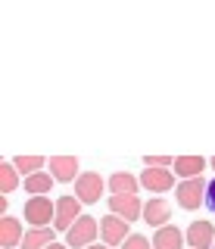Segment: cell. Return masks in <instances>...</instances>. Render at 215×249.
I'll use <instances>...</instances> for the list:
<instances>
[{"instance_id":"ffe728a7","label":"cell","mask_w":215,"mask_h":249,"mask_svg":"<svg viewBox=\"0 0 215 249\" xmlns=\"http://www.w3.org/2000/svg\"><path fill=\"white\" fill-rule=\"evenodd\" d=\"M122 249H153V240H147L143 233H131V237L122 243Z\"/></svg>"},{"instance_id":"9c48e42d","label":"cell","mask_w":215,"mask_h":249,"mask_svg":"<svg viewBox=\"0 0 215 249\" xmlns=\"http://www.w3.org/2000/svg\"><path fill=\"white\" fill-rule=\"evenodd\" d=\"M168 218H172V206H168L165 199H159V196H153L147 199V206H143V221L153 224V228H165L168 224Z\"/></svg>"},{"instance_id":"ba28073f","label":"cell","mask_w":215,"mask_h":249,"mask_svg":"<svg viewBox=\"0 0 215 249\" xmlns=\"http://www.w3.org/2000/svg\"><path fill=\"white\" fill-rule=\"evenodd\" d=\"M184 237H187L190 249H212L215 246V224H209V221H194Z\"/></svg>"},{"instance_id":"d4e9b609","label":"cell","mask_w":215,"mask_h":249,"mask_svg":"<svg viewBox=\"0 0 215 249\" xmlns=\"http://www.w3.org/2000/svg\"><path fill=\"white\" fill-rule=\"evenodd\" d=\"M212 168H215V156H212Z\"/></svg>"},{"instance_id":"6da1fadb","label":"cell","mask_w":215,"mask_h":249,"mask_svg":"<svg viewBox=\"0 0 215 249\" xmlns=\"http://www.w3.org/2000/svg\"><path fill=\"white\" fill-rule=\"evenodd\" d=\"M97 233H100V221H97V218H90V215H84V218H78V221L66 231V246L88 249V246H94Z\"/></svg>"},{"instance_id":"d6986e66","label":"cell","mask_w":215,"mask_h":249,"mask_svg":"<svg viewBox=\"0 0 215 249\" xmlns=\"http://www.w3.org/2000/svg\"><path fill=\"white\" fill-rule=\"evenodd\" d=\"M16 175H19L16 165H10V162H3V165H0V190H3V196L19 187V178Z\"/></svg>"},{"instance_id":"cb8c5ba5","label":"cell","mask_w":215,"mask_h":249,"mask_svg":"<svg viewBox=\"0 0 215 249\" xmlns=\"http://www.w3.org/2000/svg\"><path fill=\"white\" fill-rule=\"evenodd\" d=\"M47 249H69V246H63V243H53V246H47Z\"/></svg>"},{"instance_id":"5b68a950","label":"cell","mask_w":215,"mask_h":249,"mask_svg":"<svg viewBox=\"0 0 215 249\" xmlns=\"http://www.w3.org/2000/svg\"><path fill=\"white\" fill-rule=\"evenodd\" d=\"M103 190H106V184L97 171H84V175H78V181H75V196L81 202H88V206L90 202H100Z\"/></svg>"},{"instance_id":"484cf974","label":"cell","mask_w":215,"mask_h":249,"mask_svg":"<svg viewBox=\"0 0 215 249\" xmlns=\"http://www.w3.org/2000/svg\"><path fill=\"white\" fill-rule=\"evenodd\" d=\"M212 249H215V246H212Z\"/></svg>"},{"instance_id":"4fadbf2b","label":"cell","mask_w":215,"mask_h":249,"mask_svg":"<svg viewBox=\"0 0 215 249\" xmlns=\"http://www.w3.org/2000/svg\"><path fill=\"white\" fill-rule=\"evenodd\" d=\"M175 178H181V181H190V178H203V168H206V159L203 156H181V159H175Z\"/></svg>"},{"instance_id":"3957f363","label":"cell","mask_w":215,"mask_h":249,"mask_svg":"<svg viewBox=\"0 0 215 249\" xmlns=\"http://www.w3.org/2000/svg\"><path fill=\"white\" fill-rule=\"evenodd\" d=\"M53 218H56V202H50L47 196H32L25 202V221L32 228H53Z\"/></svg>"},{"instance_id":"30bf717a","label":"cell","mask_w":215,"mask_h":249,"mask_svg":"<svg viewBox=\"0 0 215 249\" xmlns=\"http://www.w3.org/2000/svg\"><path fill=\"white\" fill-rule=\"evenodd\" d=\"M25 233H22V224L16 221L13 215H3L0 218V249H16L22 246Z\"/></svg>"},{"instance_id":"7c38bea8","label":"cell","mask_w":215,"mask_h":249,"mask_svg":"<svg viewBox=\"0 0 215 249\" xmlns=\"http://www.w3.org/2000/svg\"><path fill=\"white\" fill-rule=\"evenodd\" d=\"M109 212L125 218V221H137V218L143 215V206H141L137 196H112L109 199Z\"/></svg>"},{"instance_id":"ac0fdd59","label":"cell","mask_w":215,"mask_h":249,"mask_svg":"<svg viewBox=\"0 0 215 249\" xmlns=\"http://www.w3.org/2000/svg\"><path fill=\"white\" fill-rule=\"evenodd\" d=\"M44 162H50V159H44V156H16V171L19 175H25V178H32V175H37L41 171V165Z\"/></svg>"},{"instance_id":"8992f818","label":"cell","mask_w":215,"mask_h":249,"mask_svg":"<svg viewBox=\"0 0 215 249\" xmlns=\"http://www.w3.org/2000/svg\"><path fill=\"white\" fill-rule=\"evenodd\" d=\"M78 218H81V199L78 196H59L56 218H53V231H69Z\"/></svg>"},{"instance_id":"44dd1931","label":"cell","mask_w":215,"mask_h":249,"mask_svg":"<svg viewBox=\"0 0 215 249\" xmlns=\"http://www.w3.org/2000/svg\"><path fill=\"white\" fill-rule=\"evenodd\" d=\"M147 168H168V165H175V159L172 156H147Z\"/></svg>"},{"instance_id":"8fae6325","label":"cell","mask_w":215,"mask_h":249,"mask_svg":"<svg viewBox=\"0 0 215 249\" xmlns=\"http://www.w3.org/2000/svg\"><path fill=\"white\" fill-rule=\"evenodd\" d=\"M47 165H50V175L56 178V181H78V175H81L75 156H53Z\"/></svg>"},{"instance_id":"2e32d148","label":"cell","mask_w":215,"mask_h":249,"mask_svg":"<svg viewBox=\"0 0 215 249\" xmlns=\"http://www.w3.org/2000/svg\"><path fill=\"white\" fill-rule=\"evenodd\" d=\"M181 240H184L181 231L175 224H165L153 233V249H181Z\"/></svg>"},{"instance_id":"7a4b0ae2","label":"cell","mask_w":215,"mask_h":249,"mask_svg":"<svg viewBox=\"0 0 215 249\" xmlns=\"http://www.w3.org/2000/svg\"><path fill=\"white\" fill-rule=\"evenodd\" d=\"M206 184L203 178H190V181H181L178 187H175V199H178L181 209H187V212H194V209H199L206 202Z\"/></svg>"},{"instance_id":"5bb4252c","label":"cell","mask_w":215,"mask_h":249,"mask_svg":"<svg viewBox=\"0 0 215 249\" xmlns=\"http://www.w3.org/2000/svg\"><path fill=\"white\" fill-rule=\"evenodd\" d=\"M137 187H141V181H137L134 175H128V171H116V175L109 178L112 196H137Z\"/></svg>"},{"instance_id":"603a6c76","label":"cell","mask_w":215,"mask_h":249,"mask_svg":"<svg viewBox=\"0 0 215 249\" xmlns=\"http://www.w3.org/2000/svg\"><path fill=\"white\" fill-rule=\"evenodd\" d=\"M88 249H109L106 243H94V246H88Z\"/></svg>"},{"instance_id":"e0dca14e","label":"cell","mask_w":215,"mask_h":249,"mask_svg":"<svg viewBox=\"0 0 215 249\" xmlns=\"http://www.w3.org/2000/svg\"><path fill=\"white\" fill-rule=\"evenodd\" d=\"M53 181H56V178H53L50 171H37V175L25 178V190L32 193V196H47L53 190Z\"/></svg>"},{"instance_id":"52a82bcc","label":"cell","mask_w":215,"mask_h":249,"mask_svg":"<svg viewBox=\"0 0 215 249\" xmlns=\"http://www.w3.org/2000/svg\"><path fill=\"white\" fill-rule=\"evenodd\" d=\"M141 187H147L150 193H156V196H162L175 187V171L168 168H147L141 175Z\"/></svg>"},{"instance_id":"9a60e30c","label":"cell","mask_w":215,"mask_h":249,"mask_svg":"<svg viewBox=\"0 0 215 249\" xmlns=\"http://www.w3.org/2000/svg\"><path fill=\"white\" fill-rule=\"evenodd\" d=\"M56 243V231L53 228H32L22 240V249H47Z\"/></svg>"},{"instance_id":"277c9868","label":"cell","mask_w":215,"mask_h":249,"mask_svg":"<svg viewBox=\"0 0 215 249\" xmlns=\"http://www.w3.org/2000/svg\"><path fill=\"white\" fill-rule=\"evenodd\" d=\"M100 237H103V243L106 246H122L131 233H128V221L125 218H119V215H112V212H106L103 218H100Z\"/></svg>"},{"instance_id":"7402d4cb","label":"cell","mask_w":215,"mask_h":249,"mask_svg":"<svg viewBox=\"0 0 215 249\" xmlns=\"http://www.w3.org/2000/svg\"><path fill=\"white\" fill-rule=\"evenodd\" d=\"M206 206H209L212 212H215V178L209 181V187H206Z\"/></svg>"}]
</instances>
